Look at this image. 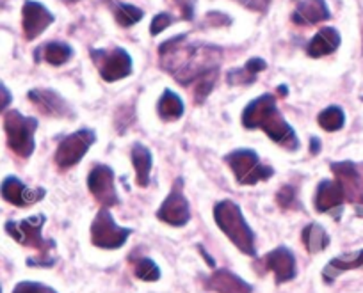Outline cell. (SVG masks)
Wrapping results in <instances>:
<instances>
[{"mask_svg": "<svg viewBox=\"0 0 363 293\" xmlns=\"http://www.w3.org/2000/svg\"><path fill=\"white\" fill-rule=\"evenodd\" d=\"M160 66L178 84L189 86L208 71L219 69L223 50L207 43H187V34H180L164 41L159 47Z\"/></svg>", "mask_w": 363, "mask_h": 293, "instance_id": "6da1fadb", "label": "cell"}, {"mask_svg": "<svg viewBox=\"0 0 363 293\" xmlns=\"http://www.w3.org/2000/svg\"><path fill=\"white\" fill-rule=\"evenodd\" d=\"M242 125L247 130L260 128L269 135L271 141L284 146L289 151L299 149V139L294 128L285 121L277 105L274 94H262L257 100L250 102L242 113Z\"/></svg>", "mask_w": 363, "mask_h": 293, "instance_id": "7a4b0ae2", "label": "cell"}, {"mask_svg": "<svg viewBox=\"0 0 363 293\" xmlns=\"http://www.w3.org/2000/svg\"><path fill=\"white\" fill-rule=\"evenodd\" d=\"M214 221L218 228L228 236L230 242L240 251V253L247 254V256H255L257 254V247H255V233L250 228V224L244 219L242 210L239 205L233 203L232 200L219 201L214 207Z\"/></svg>", "mask_w": 363, "mask_h": 293, "instance_id": "3957f363", "label": "cell"}, {"mask_svg": "<svg viewBox=\"0 0 363 293\" xmlns=\"http://www.w3.org/2000/svg\"><path fill=\"white\" fill-rule=\"evenodd\" d=\"M45 217L43 214L34 215V217L23 219V221L15 222L9 221L6 222V231L9 233L13 240H16L18 243L26 247H33V249H38L41 253L40 258H29L27 263L29 267H54L55 260L48 256V251H52L55 247L54 240H47L41 235V229H43Z\"/></svg>", "mask_w": 363, "mask_h": 293, "instance_id": "277c9868", "label": "cell"}, {"mask_svg": "<svg viewBox=\"0 0 363 293\" xmlns=\"http://www.w3.org/2000/svg\"><path fill=\"white\" fill-rule=\"evenodd\" d=\"M4 130L11 151L22 159H29L36 149V141H34V134L38 130L36 117L23 116L18 110H9L4 117Z\"/></svg>", "mask_w": 363, "mask_h": 293, "instance_id": "5b68a950", "label": "cell"}, {"mask_svg": "<svg viewBox=\"0 0 363 293\" xmlns=\"http://www.w3.org/2000/svg\"><path fill=\"white\" fill-rule=\"evenodd\" d=\"M225 162L233 171L237 183L240 185H255L258 181L269 180L274 174V169L262 163L253 149H235L225 156Z\"/></svg>", "mask_w": 363, "mask_h": 293, "instance_id": "8992f818", "label": "cell"}, {"mask_svg": "<svg viewBox=\"0 0 363 293\" xmlns=\"http://www.w3.org/2000/svg\"><path fill=\"white\" fill-rule=\"evenodd\" d=\"M89 54L99 68L100 76L106 82H118V80L132 75L134 62L125 48H91Z\"/></svg>", "mask_w": 363, "mask_h": 293, "instance_id": "52a82bcc", "label": "cell"}, {"mask_svg": "<svg viewBox=\"0 0 363 293\" xmlns=\"http://www.w3.org/2000/svg\"><path fill=\"white\" fill-rule=\"evenodd\" d=\"M132 235L130 228H121L114 222L113 214L106 208L96 214L95 221L91 224V243L99 249L114 251L125 246L128 236Z\"/></svg>", "mask_w": 363, "mask_h": 293, "instance_id": "ba28073f", "label": "cell"}, {"mask_svg": "<svg viewBox=\"0 0 363 293\" xmlns=\"http://www.w3.org/2000/svg\"><path fill=\"white\" fill-rule=\"evenodd\" d=\"M95 141L96 134L91 128H82V130H77L75 134L66 135L55 149V163L59 166V169H69V167L77 166L86 156L91 146L95 144Z\"/></svg>", "mask_w": 363, "mask_h": 293, "instance_id": "9c48e42d", "label": "cell"}, {"mask_svg": "<svg viewBox=\"0 0 363 293\" xmlns=\"http://www.w3.org/2000/svg\"><path fill=\"white\" fill-rule=\"evenodd\" d=\"M157 219L166 224L174 226V228H180V226H186L191 219V208L189 201L184 195V180L178 178L177 181L171 187V192L167 194V197L164 200V203L160 205V208L157 210Z\"/></svg>", "mask_w": 363, "mask_h": 293, "instance_id": "30bf717a", "label": "cell"}, {"mask_svg": "<svg viewBox=\"0 0 363 293\" xmlns=\"http://www.w3.org/2000/svg\"><path fill=\"white\" fill-rule=\"evenodd\" d=\"M335 178H337L338 187L342 188L344 200L354 205L359 210H363V176L359 174L358 167L352 162H333L331 163Z\"/></svg>", "mask_w": 363, "mask_h": 293, "instance_id": "8fae6325", "label": "cell"}, {"mask_svg": "<svg viewBox=\"0 0 363 293\" xmlns=\"http://www.w3.org/2000/svg\"><path fill=\"white\" fill-rule=\"evenodd\" d=\"M87 188L102 208H113L120 205L116 187H114V173L109 166L96 163L87 176Z\"/></svg>", "mask_w": 363, "mask_h": 293, "instance_id": "7c38bea8", "label": "cell"}, {"mask_svg": "<svg viewBox=\"0 0 363 293\" xmlns=\"http://www.w3.org/2000/svg\"><path fill=\"white\" fill-rule=\"evenodd\" d=\"M54 22L55 16L41 2H36V0H26L23 2L22 29L27 41H34L36 38H40Z\"/></svg>", "mask_w": 363, "mask_h": 293, "instance_id": "4fadbf2b", "label": "cell"}, {"mask_svg": "<svg viewBox=\"0 0 363 293\" xmlns=\"http://www.w3.org/2000/svg\"><path fill=\"white\" fill-rule=\"evenodd\" d=\"M29 102L40 110L41 114L48 117H57V120H66V117H75L72 107L66 102L65 98L57 93V91L52 89H43V87H38V89H30Z\"/></svg>", "mask_w": 363, "mask_h": 293, "instance_id": "5bb4252c", "label": "cell"}, {"mask_svg": "<svg viewBox=\"0 0 363 293\" xmlns=\"http://www.w3.org/2000/svg\"><path fill=\"white\" fill-rule=\"evenodd\" d=\"M45 194H47L45 188H29L16 176H8L2 181V185H0V195H2V200L20 208L30 207V205L38 203V201L43 200Z\"/></svg>", "mask_w": 363, "mask_h": 293, "instance_id": "9a60e30c", "label": "cell"}, {"mask_svg": "<svg viewBox=\"0 0 363 293\" xmlns=\"http://www.w3.org/2000/svg\"><path fill=\"white\" fill-rule=\"evenodd\" d=\"M262 263L265 270H271L274 274L278 285L289 282L296 277V256L289 247H277L265 254Z\"/></svg>", "mask_w": 363, "mask_h": 293, "instance_id": "2e32d148", "label": "cell"}, {"mask_svg": "<svg viewBox=\"0 0 363 293\" xmlns=\"http://www.w3.org/2000/svg\"><path fill=\"white\" fill-rule=\"evenodd\" d=\"M344 201V194H342V188L338 187L337 181L323 180L317 185L313 205H315V210L319 214H331L335 219H338L342 214Z\"/></svg>", "mask_w": 363, "mask_h": 293, "instance_id": "e0dca14e", "label": "cell"}, {"mask_svg": "<svg viewBox=\"0 0 363 293\" xmlns=\"http://www.w3.org/2000/svg\"><path fill=\"white\" fill-rule=\"evenodd\" d=\"M205 286L216 293H253V286L233 272L219 268L205 279Z\"/></svg>", "mask_w": 363, "mask_h": 293, "instance_id": "ac0fdd59", "label": "cell"}, {"mask_svg": "<svg viewBox=\"0 0 363 293\" xmlns=\"http://www.w3.org/2000/svg\"><path fill=\"white\" fill-rule=\"evenodd\" d=\"M331 18V11L326 0H301L296 11L292 13V22L296 25H315Z\"/></svg>", "mask_w": 363, "mask_h": 293, "instance_id": "d6986e66", "label": "cell"}, {"mask_svg": "<svg viewBox=\"0 0 363 293\" xmlns=\"http://www.w3.org/2000/svg\"><path fill=\"white\" fill-rule=\"evenodd\" d=\"M342 36L335 27H323V29L310 40L308 47H306V54L313 59L331 55L338 50Z\"/></svg>", "mask_w": 363, "mask_h": 293, "instance_id": "ffe728a7", "label": "cell"}, {"mask_svg": "<svg viewBox=\"0 0 363 293\" xmlns=\"http://www.w3.org/2000/svg\"><path fill=\"white\" fill-rule=\"evenodd\" d=\"M356 268H363V249L356 251V253L342 254V256L333 258V260L324 267L323 279L324 282L331 285L340 274H344V272L347 270H356Z\"/></svg>", "mask_w": 363, "mask_h": 293, "instance_id": "44dd1931", "label": "cell"}, {"mask_svg": "<svg viewBox=\"0 0 363 293\" xmlns=\"http://www.w3.org/2000/svg\"><path fill=\"white\" fill-rule=\"evenodd\" d=\"M132 163L135 169V185L146 188L150 185V173H152V151L141 142L132 144Z\"/></svg>", "mask_w": 363, "mask_h": 293, "instance_id": "7402d4cb", "label": "cell"}, {"mask_svg": "<svg viewBox=\"0 0 363 293\" xmlns=\"http://www.w3.org/2000/svg\"><path fill=\"white\" fill-rule=\"evenodd\" d=\"M72 57L73 48L68 43H62V41H48L47 45H43V47L36 50V62L45 59L52 66L66 64Z\"/></svg>", "mask_w": 363, "mask_h": 293, "instance_id": "603a6c76", "label": "cell"}, {"mask_svg": "<svg viewBox=\"0 0 363 293\" xmlns=\"http://www.w3.org/2000/svg\"><path fill=\"white\" fill-rule=\"evenodd\" d=\"M157 114L162 121H178L184 116V102L182 98L178 96L173 91L166 89L162 93V96L159 98V103H157Z\"/></svg>", "mask_w": 363, "mask_h": 293, "instance_id": "cb8c5ba5", "label": "cell"}, {"mask_svg": "<svg viewBox=\"0 0 363 293\" xmlns=\"http://www.w3.org/2000/svg\"><path fill=\"white\" fill-rule=\"evenodd\" d=\"M301 239L306 251L312 254L320 253V251H324L330 246V236H328L326 229L320 224H317V222H310V224L303 229Z\"/></svg>", "mask_w": 363, "mask_h": 293, "instance_id": "d4e9b609", "label": "cell"}, {"mask_svg": "<svg viewBox=\"0 0 363 293\" xmlns=\"http://www.w3.org/2000/svg\"><path fill=\"white\" fill-rule=\"evenodd\" d=\"M317 123L323 130L326 132H338L344 128L345 125V114L340 107L331 105L328 109H324L323 113L317 116Z\"/></svg>", "mask_w": 363, "mask_h": 293, "instance_id": "484cf974", "label": "cell"}, {"mask_svg": "<svg viewBox=\"0 0 363 293\" xmlns=\"http://www.w3.org/2000/svg\"><path fill=\"white\" fill-rule=\"evenodd\" d=\"M219 69H214V71H208L205 75H201L200 79L194 80V89H193V100L196 105H201L208 98V94L214 89L216 82H218Z\"/></svg>", "mask_w": 363, "mask_h": 293, "instance_id": "4316f807", "label": "cell"}, {"mask_svg": "<svg viewBox=\"0 0 363 293\" xmlns=\"http://www.w3.org/2000/svg\"><path fill=\"white\" fill-rule=\"evenodd\" d=\"M145 16L143 9H139L138 6H132V4H120L116 9H114V20L118 22V25L125 27H134L135 23H139Z\"/></svg>", "mask_w": 363, "mask_h": 293, "instance_id": "83f0119b", "label": "cell"}, {"mask_svg": "<svg viewBox=\"0 0 363 293\" xmlns=\"http://www.w3.org/2000/svg\"><path fill=\"white\" fill-rule=\"evenodd\" d=\"M134 272L135 275H138V279H141V281H146V282H153L160 279L159 265H157L153 260H150V258H141V260H138V263H135L134 267Z\"/></svg>", "mask_w": 363, "mask_h": 293, "instance_id": "f1b7e54d", "label": "cell"}, {"mask_svg": "<svg viewBox=\"0 0 363 293\" xmlns=\"http://www.w3.org/2000/svg\"><path fill=\"white\" fill-rule=\"evenodd\" d=\"M257 80V76L247 73L244 68H235V69H230L228 75H226V82L230 86H250Z\"/></svg>", "mask_w": 363, "mask_h": 293, "instance_id": "f546056e", "label": "cell"}, {"mask_svg": "<svg viewBox=\"0 0 363 293\" xmlns=\"http://www.w3.org/2000/svg\"><path fill=\"white\" fill-rule=\"evenodd\" d=\"M13 293H57L50 286L43 285V282H33V281H22L15 286Z\"/></svg>", "mask_w": 363, "mask_h": 293, "instance_id": "4dcf8cb0", "label": "cell"}, {"mask_svg": "<svg viewBox=\"0 0 363 293\" xmlns=\"http://www.w3.org/2000/svg\"><path fill=\"white\" fill-rule=\"evenodd\" d=\"M173 16L167 15V13H159V15H155V18L152 20V25H150V34L152 36H159L160 33H162L164 29H167V27L173 23Z\"/></svg>", "mask_w": 363, "mask_h": 293, "instance_id": "1f68e13d", "label": "cell"}, {"mask_svg": "<svg viewBox=\"0 0 363 293\" xmlns=\"http://www.w3.org/2000/svg\"><path fill=\"white\" fill-rule=\"evenodd\" d=\"M205 23L211 27H230L233 23V20L228 13L211 11L207 13V16H205Z\"/></svg>", "mask_w": 363, "mask_h": 293, "instance_id": "d6a6232c", "label": "cell"}, {"mask_svg": "<svg viewBox=\"0 0 363 293\" xmlns=\"http://www.w3.org/2000/svg\"><path fill=\"white\" fill-rule=\"evenodd\" d=\"M277 201L281 208L294 207V201H296L294 187H292V185H285V187H281L277 194Z\"/></svg>", "mask_w": 363, "mask_h": 293, "instance_id": "836d02e7", "label": "cell"}, {"mask_svg": "<svg viewBox=\"0 0 363 293\" xmlns=\"http://www.w3.org/2000/svg\"><path fill=\"white\" fill-rule=\"evenodd\" d=\"M182 13V20L191 22L194 18V8H196V0H171Z\"/></svg>", "mask_w": 363, "mask_h": 293, "instance_id": "e575fe53", "label": "cell"}, {"mask_svg": "<svg viewBox=\"0 0 363 293\" xmlns=\"http://www.w3.org/2000/svg\"><path fill=\"white\" fill-rule=\"evenodd\" d=\"M271 2L272 0H240V4H242L244 8H247L250 11H257V13H267Z\"/></svg>", "mask_w": 363, "mask_h": 293, "instance_id": "d590c367", "label": "cell"}, {"mask_svg": "<svg viewBox=\"0 0 363 293\" xmlns=\"http://www.w3.org/2000/svg\"><path fill=\"white\" fill-rule=\"evenodd\" d=\"M265 68H267V62H265L262 57H251L250 61L244 64V69H246L247 73H251V75H255V76H257L260 71H264Z\"/></svg>", "mask_w": 363, "mask_h": 293, "instance_id": "8d00e7d4", "label": "cell"}, {"mask_svg": "<svg viewBox=\"0 0 363 293\" xmlns=\"http://www.w3.org/2000/svg\"><path fill=\"white\" fill-rule=\"evenodd\" d=\"M11 102H13L11 91H9L4 84L0 82V114L4 113V110L11 105Z\"/></svg>", "mask_w": 363, "mask_h": 293, "instance_id": "74e56055", "label": "cell"}, {"mask_svg": "<svg viewBox=\"0 0 363 293\" xmlns=\"http://www.w3.org/2000/svg\"><path fill=\"white\" fill-rule=\"evenodd\" d=\"M310 151H312V155H319L320 151V141L317 137H312L310 139Z\"/></svg>", "mask_w": 363, "mask_h": 293, "instance_id": "f35d334b", "label": "cell"}, {"mask_svg": "<svg viewBox=\"0 0 363 293\" xmlns=\"http://www.w3.org/2000/svg\"><path fill=\"white\" fill-rule=\"evenodd\" d=\"M198 251H200V254H201V256L205 258V261H207V263H208V267H216L214 260H212V256H208V254H207V251L203 249V246H198Z\"/></svg>", "mask_w": 363, "mask_h": 293, "instance_id": "ab89813d", "label": "cell"}, {"mask_svg": "<svg viewBox=\"0 0 363 293\" xmlns=\"http://www.w3.org/2000/svg\"><path fill=\"white\" fill-rule=\"evenodd\" d=\"M278 93H280L281 96H287V87L280 86V87H278Z\"/></svg>", "mask_w": 363, "mask_h": 293, "instance_id": "60d3db41", "label": "cell"}, {"mask_svg": "<svg viewBox=\"0 0 363 293\" xmlns=\"http://www.w3.org/2000/svg\"><path fill=\"white\" fill-rule=\"evenodd\" d=\"M66 2H69V4H73V2H79V0H66Z\"/></svg>", "mask_w": 363, "mask_h": 293, "instance_id": "b9f144b4", "label": "cell"}, {"mask_svg": "<svg viewBox=\"0 0 363 293\" xmlns=\"http://www.w3.org/2000/svg\"><path fill=\"white\" fill-rule=\"evenodd\" d=\"M362 102H363V96H362Z\"/></svg>", "mask_w": 363, "mask_h": 293, "instance_id": "7bdbcfd3", "label": "cell"}]
</instances>
